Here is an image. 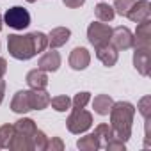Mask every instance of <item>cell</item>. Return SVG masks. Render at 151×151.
I'll return each mask as SVG.
<instances>
[{"label":"cell","mask_w":151,"mask_h":151,"mask_svg":"<svg viewBox=\"0 0 151 151\" xmlns=\"http://www.w3.org/2000/svg\"><path fill=\"white\" fill-rule=\"evenodd\" d=\"M110 45L116 50H130L133 46V34L128 27H116L112 29Z\"/></svg>","instance_id":"cell-6"},{"label":"cell","mask_w":151,"mask_h":151,"mask_svg":"<svg viewBox=\"0 0 151 151\" xmlns=\"http://www.w3.org/2000/svg\"><path fill=\"white\" fill-rule=\"evenodd\" d=\"M25 80H27V84H29L30 89H46V86H48L46 71H43V69H39V68L29 71Z\"/></svg>","instance_id":"cell-15"},{"label":"cell","mask_w":151,"mask_h":151,"mask_svg":"<svg viewBox=\"0 0 151 151\" xmlns=\"http://www.w3.org/2000/svg\"><path fill=\"white\" fill-rule=\"evenodd\" d=\"M6 71H7V62H6V59L0 57V78L6 75Z\"/></svg>","instance_id":"cell-31"},{"label":"cell","mask_w":151,"mask_h":151,"mask_svg":"<svg viewBox=\"0 0 151 151\" xmlns=\"http://www.w3.org/2000/svg\"><path fill=\"white\" fill-rule=\"evenodd\" d=\"M48 48V36L43 32H30L25 36L11 34L7 37V50L18 60H29L36 53H41Z\"/></svg>","instance_id":"cell-1"},{"label":"cell","mask_w":151,"mask_h":151,"mask_svg":"<svg viewBox=\"0 0 151 151\" xmlns=\"http://www.w3.org/2000/svg\"><path fill=\"white\" fill-rule=\"evenodd\" d=\"M94 14H96L98 22L107 23V22H112V20H114L116 11H114L112 6H109V4H105V2H100V4L94 7Z\"/></svg>","instance_id":"cell-19"},{"label":"cell","mask_w":151,"mask_h":151,"mask_svg":"<svg viewBox=\"0 0 151 151\" xmlns=\"http://www.w3.org/2000/svg\"><path fill=\"white\" fill-rule=\"evenodd\" d=\"M46 144H48V137L45 135V132L36 130L34 135H32V149H36V151H45V149H46Z\"/></svg>","instance_id":"cell-23"},{"label":"cell","mask_w":151,"mask_h":151,"mask_svg":"<svg viewBox=\"0 0 151 151\" xmlns=\"http://www.w3.org/2000/svg\"><path fill=\"white\" fill-rule=\"evenodd\" d=\"M133 48H151V20L137 23V32L133 36Z\"/></svg>","instance_id":"cell-7"},{"label":"cell","mask_w":151,"mask_h":151,"mask_svg":"<svg viewBox=\"0 0 151 151\" xmlns=\"http://www.w3.org/2000/svg\"><path fill=\"white\" fill-rule=\"evenodd\" d=\"M133 66L142 77H147L149 75V48H135Z\"/></svg>","instance_id":"cell-11"},{"label":"cell","mask_w":151,"mask_h":151,"mask_svg":"<svg viewBox=\"0 0 151 151\" xmlns=\"http://www.w3.org/2000/svg\"><path fill=\"white\" fill-rule=\"evenodd\" d=\"M151 16V6L147 0H139V2H133V6L130 7L126 18H130L132 22L135 23H140V22H146L149 20Z\"/></svg>","instance_id":"cell-8"},{"label":"cell","mask_w":151,"mask_h":151,"mask_svg":"<svg viewBox=\"0 0 151 151\" xmlns=\"http://www.w3.org/2000/svg\"><path fill=\"white\" fill-rule=\"evenodd\" d=\"M109 114H110V128L114 135L119 140L126 142L132 137V123L135 116V107L130 101H117L112 105Z\"/></svg>","instance_id":"cell-2"},{"label":"cell","mask_w":151,"mask_h":151,"mask_svg":"<svg viewBox=\"0 0 151 151\" xmlns=\"http://www.w3.org/2000/svg\"><path fill=\"white\" fill-rule=\"evenodd\" d=\"M14 130L20 132V133H23V135L32 137L34 132L37 130V126H36V123H34L32 119H29V117H22V119H18V121L14 123Z\"/></svg>","instance_id":"cell-20"},{"label":"cell","mask_w":151,"mask_h":151,"mask_svg":"<svg viewBox=\"0 0 151 151\" xmlns=\"http://www.w3.org/2000/svg\"><path fill=\"white\" fill-rule=\"evenodd\" d=\"M2 27H4V16H2V11H0V30H2Z\"/></svg>","instance_id":"cell-33"},{"label":"cell","mask_w":151,"mask_h":151,"mask_svg":"<svg viewBox=\"0 0 151 151\" xmlns=\"http://www.w3.org/2000/svg\"><path fill=\"white\" fill-rule=\"evenodd\" d=\"M77 147H78V149H82V151H96V149H100V147H101V142H100L98 135L93 132V133H89V135H86V137L78 139Z\"/></svg>","instance_id":"cell-18"},{"label":"cell","mask_w":151,"mask_h":151,"mask_svg":"<svg viewBox=\"0 0 151 151\" xmlns=\"http://www.w3.org/2000/svg\"><path fill=\"white\" fill-rule=\"evenodd\" d=\"M91 62V55L86 48L82 46H77V48H73L71 53H69V66L75 69V71H82L89 66Z\"/></svg>","instance_id":"cell-9"},{"label":"cell","mask_w":151,"mask_h":151,"mask_svg":"<svg viewBox=\"0 0 151 151\" xmlns=\"http://www.w3.org/2000/svg\"><path fill=\"white\" fill-rule=\"evenodd\" d=\"M133 2L135 0H114V11L121 16H126L130 7L133 6Z\"/></svg>","instance_id":"cell-26"},{"label":"cell","mask_w":151,"mask_h":151,"mask_svg":"<svg viewBox=\"0 0 151 151\" xmlns=\"http://www.w3.org/2000/svg\"><path fill=\"white\" fill-rule=\"evenodd\" d=\"M13 137H14V124L0 126V147H9Z\"/></svg>","instance_id":"cell-22"},{"label":"cell","mask_w":151,"mask_h":151,"mask_svg":"<svg viewBox=\"0 0 151 151\" xmlns=\"http://www.w3.org/2000/svg\"><path fill=\"white\" fill-rule=\"evenodd\" d=\"M50 94L46 89H32L30 91V101H32V110H43L50 105Z\"/></svg>","instance_id":"cell-16"},{"label":"cell","mask_w":151,"mask_h":151,"mask_svg":"<svg viewBox=\"0 0 151 151\" xmlns=\"http://www.w3.org/2000/svg\"><path fill=\"white\" fill-rule=\"evenodd\" d=\"M27 2H30V4H34V2H37V0H27Z\"/></svg>","instance_id":"cell-34"},{"label":"cell","mask_w":151,"mask_h":151,"mask_svg":"<svg viewBox=\"0 0 151 151\" xmlns=\"http://www.w3.org/2000/svg\"><path fill=\"white\" fill-rule=\"evenodd\" d=\"M71 37V30L66 29V27H57V29H52L50 34H48V46L50 48H59L62 45H66Z\"/></svg>","instance_id":"cell-13"},{"label":"cell","mask_w":151,"mask_h":151,"mask_svg":"<svg viewBox=\"0 0 151 151\" xmlns=\"http://www.w3.org/2000/svg\"><path fill=\"white\" fill-rule=\"evenodd\" d=\"M91 124H93V116H91V112H87L84 109H73V112L69 114V117L66 121L68 130L75 135L87 132L91 128Z\"/></svg>","instance_id":"cell-3"},{"label":"cell","mask_w":151,"mask_h":151,"mask_svg":"<svg viewBox=\"0 0 151 151\" xmlns=\"http://www.w3.org/2000/svg\"><path fill=\"white\" fill-rule=\"evenodd\" d=\"M96 57L101 60V64H103V66L112 68V66L117 62V50H116L110 43H107V45H103V46H98V48H96Z\"/></svg>","instance_id":"cell-14"},{"label":"cell","mask_w":151,"mask_h":151,"mask_svg":"<svg viewBox=\"0 0 151 151\" xmlns=\"http://www.w3.org/2000/svg\"><path fill=\"white\" fill-rule=\"evenodd\" d=\"M86 0H62V4L69 9H77V7H82Z\"/></svg>","instance_id":"cell-30"},{"label":"cell","mask_w":151,"mask_h":151,"mask_svg":"<svg viewBox=\"0 0 151 151\" xmlns=\"http://www.w3.org/2000/svg\"><path fill=\"white\" fill-rule=\"evenodd\" d=\"M94 133L98 135V139H100V142H101V147H105V146L116 137L114 132H112V128H110L109 124H98L96 130H94Z\"/></svg>","instance_id":"cell-21"},{"label":"cell","mask_w":151,"mask_h":151,"mask_svg":"<svg viewBox=\"0 0 151 151\" xmlns=\"http://www.w3.org/2000/svg\"><path fill=\"white\" fill-rule=\"evenodd\" d=\"M11 110L16 114H27L32 110V101H30V91H18L11 101Z\"/></svg>","instance_id":"cell-10"},{"label":"cell","mask_w":151,"mask_h":151,"mask_svg":"<svg viewBox=\"0 0 151 151\" xmlns=\"http://www.w3.org/2000/svg\"><path fill=\"white\" fill-rule=\"evenodd\" d=\"M4 94H6V82L0 78V103H2V100H4Z\"/></svg>","instance_id":"cell-32"},{"label":"cell","mask_w":151,"mask_h":151,"mask_svg":"<svg viewBox=\"0 0 151 151\" xmlns=\"http://www.w3.org/2000/svg\"><path fill=\"white\" fill-rule=\"evenodd\" d=\"M46 149H50V151H62L64 149V142L59 137H52V139H48Z\"/></svg>","instance_id":"cell-28"},{"label":"cell","mask_w":151,"mask_h":151,"mask_svg":"<svg viewBox=\"0 0 151 151\" xmlns=\"http://www.w3.org/2000/svg\"><path fill=\"white\" fill-rule=\"evenodd\" d=\"M50 105H52L53 110H57V112H66V110H69V107H71V100H69L68 96H55V98L50 100Z\"/></svg>","instance_id":"cell-24"},{"label":"cell","mask_w":151,"mask_h":151,"mask_svg":"<svg viewBox=\"0 0 151 151\" xmlns=\"http://www.w3.org/2000/svg\"><path fill=\"white\" fill-rule=\"evenodd\" d=\"M149 103H151V98L149 96H144L140 101H139V112L144 116V119H146V123H149Z\"/></svg>","instance_id":"cell-27"},{"label":"cell","mask_w":151,"mask_h":151,"mask_svg":"<svg viewBox=\"0 0 151 151\" xmlns=\"http://www.w3.org/2000/svg\"><path fill=\"white\" fill-rule=\"evenodd\" d=\"M110 36H112V29L103 22H93L87 27V39L94 48L110 43Z\"/></svg>","instance_id":"cell-5"},{"label":"cell","mask_w":151,"mask_h":151,"mask_svg":"<svg viewBox=\"0 0 151 151\" xmlns=\"http://www.w3.org/2000/svg\"><path fill=\"white\" fill-rule=\"evenodd\" d=\"M112 105H114V100H112L109 94H98V96H94V100H93V109H94V112L100 114V116H109Z\"/></svg>","instance_id":"cell-17"},{"label":"cell","mask_w":151,"mask_h":151,"mask_svg":"<svg viewBox=\"0 0 151 151\" xmlns=\"http://www.w3.org/2000/svg\"><path fill=\"white\" fill-rule=\"evenodd\" d=\"M4 23L9 25L11 29L23 30L30 25V13L22 6H14V7L7 9V13L4 14Z\"/></svg>","instance_id":"cell-4"},{"label":"cell","mask_w":151,"mask_h":151,"mask_svg":"<svg viewBox=\"0 0 151 151\" xmlns=\"http://www.w3.org/2000/svg\"><path fill=\"white\" fill-rule=\"evenodd\" d=\"M89 101H91V93L84 91V93L75 94V98L71 100V105H73V109H84Z\"/></svg>","instance_id":"cell-25"},{"label":"cell","mask_w":151,"mask_h":151,"mask_svg":"<svg viewBox=\"0 0 151 151\" xmlns=\"http://www.w3.org/2000/svg\"><path fill=\"white\" fill-rule=\"evenodd\" d=\"M59 66H60V55H59V52H55V50H50V52H45L43 55H41V59L37 60V68L39 69H43V71H57L59 69Z\"/></svg>","instance_id":"cell-12"},{"label":"cell","mask_w":151,"mask_h":151,"mask_svg":"<svg viewBox=\"0 0 151 151\" xmlns=\"http://www.w3.org/2000/svg\"><path fill=\"white\" fill-rule=\"evenodd\" d=\"M105 149H109V151H121V149H123V151H124V142L119 140L117 137H114V139L105 146Z\"/></svg>","instance_id":"cell-29"}]
</instances>
